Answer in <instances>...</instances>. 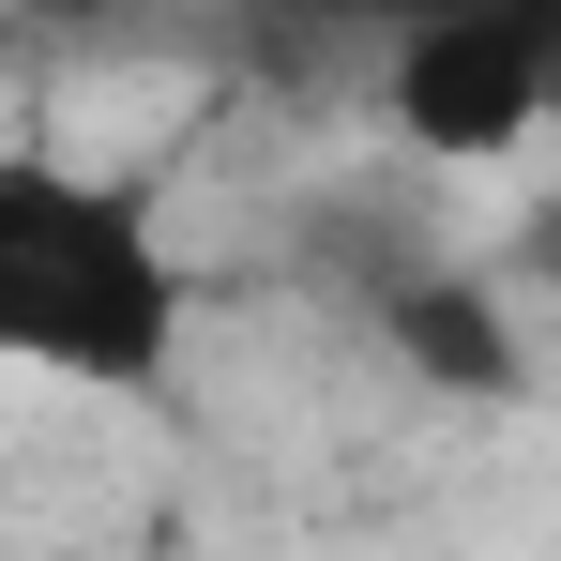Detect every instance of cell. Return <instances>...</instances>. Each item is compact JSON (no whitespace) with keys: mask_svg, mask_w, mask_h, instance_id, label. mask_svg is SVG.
<instances>
[{"mask_svg":"<svg viewBox=\"0 0 561 561\" xmlns=\"http://www.w3.org/2000/svg\"><path fill=\"white\" fill-rule=\"evenodd\" d=\"M197 350V274L168 197L61 152V137H0V379L46 394H168Z\"/></svg>","mask_w":561,"mask_h":561,"instance_id":"6da1fadb","label":"cell"},{"mask_svg":"<svg viewBox=\"0 0 561 561\" xmlns=\"http://www.w3.org/2000/svg\"><path fill=\"white\" fill-rule=\"evenodd\" d=\"M547 92H561V15L547 0H440L394 31L379 61V122L425 152V168H501L547 137Z\"/></svg>","mask_w":561,"mask_h":561,"instance_id":"7a4b0ae2","label":"cell"},{"mask_svg":"<svg viewBox=\"0 0 561 561\" xmlns=\"http://www.w3.org/2000/svg\"><path fill=\"white\" fill-rule=\"evenodd\" d=\"M394 334H410L425 365H470V379H516V350H501V319H485L470 288H410V304H394Z\"/></svg>","mask_w":561,"mask_h":561,"instance_id":"3957f363","label":"cell"}]
</instances>
